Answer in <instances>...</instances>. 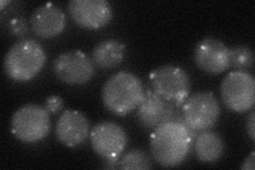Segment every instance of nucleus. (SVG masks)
Listing matches in <instances>:
<instances>
[{
    "instance_id": "15",
    "label": "nucleus",
    "mask_w": 255,
    "mask_h": 170,
    "mask_svg": "<svg viewBox=\"0 0 255 170\" xmlns=\"http://www.w3.org/2000/svg\"><path fill=\"white\" fill-rule=\"evenodd\" d=\"M194 145L198 160L205 164L216 163L225 153V142L222 137L210 129L196 135Z\"/></svg>"
},
{
    "instance_id": "20",
    "label": "nucleus",
    "mask_w": 255,
    "mask_h": 170,
    "mask_svg": "<svg viewBox=\"0 0 255 170\" xmlns=\"http://www.w3.org/2000/svg\"><path fill=\"white\" fill-rule=\"evenodd\" d=\"M63 105L64 102L61 97L57 95H52L47 98L45 103V109L49 113H51V114H57V113L62 111Z\"/></svg>"
},
{
    "instance_id": "17",
    "label": "nucleus",
    "mask_w": 255,
    "mask_h": 170,
    "mask_svg": "<svg viewBox=\"0 0 255 170\" xmlns=\"http://www.w3.org/2000/svg\"><path fill=\"white\" fill-rule=\"evenodd\" d=\"M152 163L149 156L145 151L140 149H132L128 151L126 155L119 160V167L121 169L129 170V169H151L152 168Z\"/></svg>"
},
{
    "instance_id": "19",
    "label": "nucleus",
    "mask_w": 255,
    "mask_h": 170,
    "mask_svg": "<svg viewBox=\"0 0 255 170\" xmlns=\"http://www.w3.org/2000/svg\"><path fill=\"white\" fill-rule=\"evenodd\" d=\"M9 29L13 35L21 36L23 34H26L28 32L27 21L21 17H15V18L11 19V21L9 23Z\"/></svg>"
},
{
    "instance_id": "14",
    "label": "nucleus",
    "mask_w": 255,
    "mask_h": 170,
    "mask_svg": "<svg viewBox=\"0 0 255 170\" xmlns=\"http://www.w3.org/2000/svg\"><path fill=\"white\" fill-rule=\"evenodd\" d=\"M31 26L37 36L51 38L65 28L66 15L60 6L48 2L37 6L32 13Z\"/></svg>"
},
{
    "instance_id": "6",
    "label": "nucleus",
    "mask_w": 255,
    "mask_h": 170,
    "mask_svg": "<svg viewBox=\"0 0 255 170\" xmlns=\"http://www.w3.org/2000/svg\"><path fill=\"white\" fill-rule=\"evenodd\" d=\"M13 134L23 143H37L50 131L49 112L37 104H26L12 116Z\"/></svg>"
},
{
    "instance_id": "12",
    "label": "nucleus",
    "mask_w": 255,
    "mask_h": 170,
    "mask_svg": "<svg viewBox=\"0 0 255 170\" xmlns=\"http://www.w3.org/2000/svg\"><path fill=\"white\" fill-rule=\"evenodd\" d=\"M175 111V105L163 99L152 90H147L136 108V117L146 131L152 132L158 126L172 119Z\"/></svg>"
},
{
    "instance_id": "21",
    "label": "nucleus",
    "mask_w": 255,
    "mask_h": 170,
    "mask_svg": "<svg viewBox=\"0 0 255 170\" xmlns=\"http://www.w3.org/2000/svg\"><path fill=\"white\" fill-rule=\"evenodd\" d=\"M247 132L251 139L252 142L255 141V113L252 110H250V114L248 116V120H247Z\"/></svg>"
},
{
    "instance_id": "23",
    "label": "nucleus",
    "mask_w": 255,
    "mask_h": 170,
    "mask_svg": "<svg viewBox=\"0 0 255 170\" xmlns=\"http://www.w3.org/2000/svg\"><path fill=\"white\" fill-rule=\"evenodd\" d=\"M10 1H1V9H3L5 4H9Z\"/></svg>"
},
{
    "instance_id": "10",
    "label": "nucleus",
    "mask_w": 255,
    "mask_h": 170,
    "mask_svg": "<svg viewBox=\"0 0 255 170\" xmlns=\"http://www.w3.org/2000/svg\"><path fill=\"white\" fill-rule=\"evenodd\" d=\"M68 11L78 26L91 30L105 27L113 17V10L107 0H71Z\"/></svg>"
},
{
    "instance_id": "16",
    "label": "nucleus",
    "mask_w": 255,
    "mask_h": 170,
    "mask_svg": "<svg viewBox=\"0 0 255 170\" xmlns=\"http://www.w3.org/2000/svg\"><path fill=\"white\" fill-rule=\"evenodd\" d=\"M125 59V45L117 39H106L94 48L93 62L101 69H114Z\"/></svg>"
},
{
    "instance_id": "22",
    "label": "nucleus",
    "mask_w": 255,
    "mask_h": 170,
    "mask_svg": "<svg viewBox=\"0 0 255 170\" xmlns=\"http://www.w3.org/2000/svg\"><path fill=\"white\" fill-rule=\"evenodd\" d=\"M254 156H255V152L252 151L250 153L249 157H247V159L245 160L244 164L242 166L243 170H254L255 165H254Z\"/></svg>"
},
{
    "instance_id": "2",
    "label": "nucleus",
    "mask_w": 255,
    "mask_h": 170,
    "mask_svg": "<svg viewBox=\"0 0 255 170\" xmlns=\"http://www.w3.org/2000/svg\"><path fill=\"white\" fill-rule=\"evenodd\" d=\"M143 94L142 83L136 75L129 71H119L103 85L102 102L111 113L125 116L136 110Z\"/></svg>"
},
{
    "instance_id": "3",
    "label": "nucleus",
    "mask_w": 255,
    "mask_h": 170,
    "mask_svg": "<svg viewBox=\"0 0 255 170\" xmlns=\"http://www.w3.org/2000/svg\"><path fill=\"white\" fill-rule=\"evenodd\" d=\"M47 55L42 45L34 39H21L5 53L3 68L6 76L17 82L33 79L45 66Z\"/></svg>"
},
{
    "instance_id": "11",
    "label": "nucleus",
    "mask_w": 255,
    "mask_h": 170,
    "mask_svg": "<svg viewBox=\"0 0 255 170\" xmlns=\"http://www.w3.org/2000/svg\"><path fill=\"white\" fill-rule=\"evenodd\" d=\"M194 60L198 68L218 75L230 67V49L218 38L205 37L196 46Z\"/></svg>"
},
{
    "instance_id": "18",
    "label": "nucleus",
    "mask_w": 255,
    "mask_h": 170,
    "mask_svg": "<svg viewBox=\"0 0 255 170\" xmlns=\"http://www.w3.org/2000/svg\"><path fill=\"white\" fill-rule=\"evenodd\" d=\"M254 63V53L250 47L246 45L234 46L230 49V67L235 70H247Z\"/></svg>"
},
{
    "instance_id": "8",
    "label": "nucleus",
    "mask_w": 255,
    "mask_h": 170,
    "mask_svg": "<svg viewBox=\"0 0 255 170\" xmlns=\"http://www.w3.org/2000/svg\"><path fill=\"white\" fill-rule=\"evenodd\" d=\"M54 74L62 82L81 85L89 82L95 75V65L89 55L81 50L60 54L53 62Z\"/></svg>"
},
{
    "instance_id": "5",
    "label": "nucleus",
    "mask_w": 255,
    "mask_h": 170,
    "mask_svg": "<svg viewBox=\"0 0 255 170\" xmlns=\"http://www.w3.org/2000/svg\"><path fill=\"white\" fill-rule=\"evenodd\" d=\"M221 98L226 107L235 113H246L255 103V80L247 70H233L222 80Z\"/></svg>"
},
{
    "instance_id": "4",
    "label": "nucleus",
    "mask_w": 255,
    "mask_h": 170,
    "mask_svg": "<svg viewBox=\"0 0 255 170\" xmlns=\"http://www.w3.org/2000/svg\"><path fill=\"white\" fill-rule=\"evenodd\" d=\"M152 91L163 99L179 108L184 103L190 92V78L180 66L162 65L150 74Z\"/></svg>"
},
{
    "instance_id": "7",
    "label": "nucleus",
    "mask_w": 255,
    "mask_h": 170,
    "mask_svg": "<svg viewBox=\"0 0 255 170\" xmlns=\"http://www.w3.org/2000/svg\"><path fill=\"white\" fill-rule=\"evenodd\" d=\"M182 117L194 132H201L213 128L220 116V104L217 97L211 92H199L182 104Z\"/></svg>"
},
{
    "instance_id": "1",
    "label": "nucleus",
    "mask_w": 255,
    "mask_h": 170,
    "mask_svg": "<svg viewBox=\"0 0 255 170\" xmlns=\"http://www.w3.org/2000/svg\"><path fill=\"white\" fill-rule=\"evenodd\" d=\"M196 132L184 123L181 111H175L172 119L158 126L150 136V151L158 165L177 167L186 160Z\"/></svg>"
},
{
    "instance_id": "9",
    "label": "nucleus",
    "mask_w": 255,
    "mask_h": 170,
    "mask_svg": "<svg viewBox=\"0 0 255 170\" xmlns=\"http://www.w3.org/2000/svg\"><path fill=\"white\" fill-rule=\"evenodd\" d=\"M94 151L106 161L118 159L128 142L124 129L112 121H102L96 125L90 134Z\"/></svg>"
},
{
    "instance_id": "13",
    "label": "nucleus",
    "mask_w": 255,
    "mask_h": 170,
    "mask_svg": "<svg viewBox=\"0 0 255 170\" xmlns=\"http://www.w3.org/2000/svg\"><path fill=\"white\" fill-rule=\"evenodd\" d=\"M90 133V123L83 113L77 110H66L60 115L55 135L67 147L74 148L83 144Z\"/></svg>"
}]
</instances>
